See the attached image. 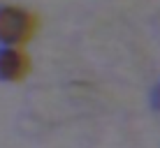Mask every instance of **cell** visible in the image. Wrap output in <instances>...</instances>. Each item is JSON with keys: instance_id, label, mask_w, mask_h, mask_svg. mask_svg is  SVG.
I'll return each instance as SVG.
<instances>
[{"instance_id": "obj_2", "label": "cell", "mask_w": 160, "mask_h": 148, "mask_svg": "<svg viewBox=\"0 0 160 148\" xmlns=\"http://www.w3.org/2000/svg\"><path fill=\"white\" fill-rule=\"evenodd\" d=\"M28 69V60L21 51L5 49L0 51V79H21Z\"/></svg>"}, {"instance_id": "obj_3", "label": "cell", "mask_w": 160, "mask_h": 148, "mask_svg": "<svg viewBox=\"0 0 160 148\" xmlns=\"http://www.w3.org/2000/svg\"><path fill=\"white\" fill-rule=\"evenodd\" d=\"M158 104H160V100H158Z\"/></svg>"}, {"instance_id": "obj_1", "label": "cell", "mask_w": 160, "mask_h": 148, "mask_svg": "<svg viewBox=\"0 0 160 148\" xmlns=\"http://www.w3.org/2000/svg\"><path fill=\"white\" fill-rule=\"evenodd\" d=\"M35 30V16L14 7L0 9V40L2 42H23L30 40Z\"/></svg>"}]
</instances>
